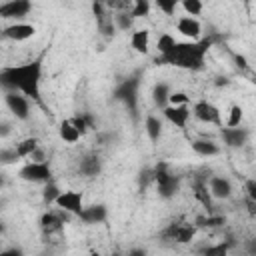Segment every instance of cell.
I'll use <instances>...</instances> for the list:
<instances>
[{"mask_svg":"<svg viewBox=\"0 0 256 256\" xmlns=\"http://www.w3.org/2000/svg\"><path fill=\"white\" fill-rule=\"evenodd\" d=\"M0 84L4 90H18L30 100L42 104V60H32L0 70Z\"/></svg>","mask_w":256,"mask_h":256,"instance_id":"obj_1","label":"cell"},{"mask_svg":"<svg viewBox=\"0 0 256 256\" xmlns=\"http://www.w3.org/2000/svg\"><path fill=\"white\" fill-rule=\"evenodd\" d=\"M210 50V40H188V42H176V46L158 56V64L176 66L184 70H202L206 54Z\"/></svg>","mask_w":256,"mask_h":256,"instance_id":"obj_2","label":"cell"},{"mask_svg":"<svg viewBox=\"0 0 256 256\" xmlns=\"http://www.w3.org/2000/svg\"><path fill=\"white\" fill-rule=\"evenodd\" d=\"M18 178L24 182H32V184H46L52 180V168L48 162L30 160L18 170Z\"/></svg>","mask_w":256,"mask_h":256,"instance_id":"obj_3","label":"cell"},{"mask_svg":"<svg viewBox=\"0 0 256 256\" xmlns=\"http://www.w3.org/2000/svg\"><path fill=\"white\" fill-rule=\"evenodd\" d=\"M154 182H156V188H158V196L164 198V200L174 198L178 194V190H180L178 176H174L172 172H168L166 166H158L154 170Z\"/></svg>","mask_w":256,"mask_h":256,"instance_id":"obj_4","label":"cell"},{"mask_svg":"<svg viewBox=\"0 0 256 256\" xmlns=\"http://www.w3.org/2000/svg\"><path fill=\"white\" fill-rule=\"evenodd\" d=\"M4 102L16 120L26 122L30 118V98L26 94L18 90H4Z\"/></svg>","mask_w":256,"mask_h":256,"instance_id":"obj_5","label":"cell"},{"mask_svg":"<svg viewBox=\"0 0 256 256\" xmlns=\"http://www.w3.org/2000/svg\"><path fill=\"white\" fill-rule=\"evenodd\" d=\"M192 116L202 122V124H210V126H220L222 124V114L220 108L208 100H198L192 104Z\"/></svg>","mask_w":256,"mask_h":256,"instance_id":"obj_6","label":"cell"},{"mask_svg":"<svg viewBox=\"0 0 256 256\" xmlns=\"http://www.w3.org/2000/svg\"><path fill=\"white\" fill-rule=\"evenodd\" d=\"M32 12V0H6L0 6V16L4 20L22 22Z\"/></svg>","mask_w":256,"mask_h":256,"instance_id":"obj_7","label":"cell"},{"mask_svg":"<svg viewBox=\"0 0 256 256\" xmlns=\"http://www.w3.org/2000/svg\"><path fill=\"white\" fill-rule=\"evenodd\" d=\"M54 206L64 210V212H68V214L80 216V212L84 210V196L78 190H62Z\"/></svg>","mask_w":256,"mask_h":256,"instance_id":"obj_8","label":"cell"},{"mask_svg":"<svg viewBox=\"0 0 256 256\" xmlns=\"http://www.w3.org/2000/svg\"><path fill=\"white\" fill-rule=\"evenodd\" d=\"M36 34V26L30 24V22H12L8 26L2 28V36L6 40H12V42H26L30 38H34Z\"/></svg>","mask_w":256,"mask_h":256,"instance_id":"obj_9","label":"cell"},{"mask_svg":"<svg viewBox=\"0 0 256 256\" xmlns=\"http://www.w3.org/2000/svg\"><path fill=\"white\" fill-rule=\"evenodd\" d=\"M220 136H222L224 146H228V148H242V146L248 144L250 130L242 128V126H224L220 130Z\"/></svg>","mask_w":256,"mask_h":256,"instance_id":"obj_10","label":"cell"},{"mask_svg":"<svg viewBox=\"0 0 256 256\" xmlns=\"http://www.w3.org/2000/svg\"><path fill=\"white\" fill-rule=\"evenodd\" d=\"M162 116L172 126L184 130L186 124H188V120H190V116H192V108H190V104H184V106H172V104H168V106L162 108Z\"/></svg>","mask_w":256,"mask_h":256,"instance_id":"obj_11","label":"cell"},{"mask_svg":"<svg viewBox=\"0 0 256 256\" xmlns=\"http://www.w3.org/2000/svg\"><path fill=\"white\" fill-rule=\"evenodd\" d=\"M208 190L214 200H228L234 194V186L230 178L226 176H210L208 178Z\"/></svg>","mask_w":256,"mask_h":256,"instance_id":"obj_12","label":"cell"},{"mask_svg":"<svg viewBox=\"0 0 256 256\" xmlns=\"http://www.w3.org/2000/svg\"><path fill=\"white\" fill-rule=\"evenodd\" d=\"M176 30L186 40H200V36H202V24H200V20L194 18V16H188V14L186 16H180L176 20Z\"/></svg>","mask_w":256,"mask_h":256,"instance_id":"obj_13","label":"cell"},{"mask_svg":"<svg viewBox=\"0 0 256 256\" xmlns=\"http://www.w3.org/2000/svg\"><path fill=\"white\" fill-rule=\"evenodd\" d=\"M84 224H102L108 218V208L104 204H92V206H84V210L78 216Z\"/></svg>","mask_w":256,"mask_h":256,"instance_id":"obj_14","label":"cell"},{"mask_svg":"<svg viewBox=\"0 0 256 256\" xmlns=\"http://www.w3.org/2000/svg\"><path fill=\"white\" fill-rule=\"evenodd\" d=\"M62 214H64V210H60V208H58V212H54V210L44 212V214L40 216V228H42V232H44V234L60 232V230H62V224H64Z\"/></svg>","mask_w":256,"mask_h":256,"instance_id":"obj_15","label":"cell"},{"mask_svg":"<svg viewBox=\"0 0 256 256\" xmlns=\"http://www.w3.org/2000/svg\"><path fill=\"white\" fill-rule=\"evenodd\" d=\"M194 234H196V228L192 226V224H172L166 232H164V236H168L170 240H174V242H180V244H186V242H190L192 238H194Z\"/></svg>","mask_w":256,"mask_h":256,"instance_id":"obj_16","label":"cell"},{"mask_svg":"<svg viewBox=\"0 0 256 256\" xmlns=\"http://www.w3.org/2000/svg\"><path fill=\"white\" fill-rule=\"evenodd\" d=\"M58 136L60 140H64L66 144H76L80 138H82V132L78 130V126L74 124L72 118H64L58 126Z\"/></svg>","mask_w":256,"mask_h":256,"instance_id":"obj_17","label":"cell"},{"mask_svg":"<svg viewBox=\"0 0 256 256\" xmlns=\"http://www.w3.org/2000/svg\"><path fill=\"white\" fill-rule=\"evenodd\" d=\"M190 146H192V152L202 156V158H212V156L220 154V146L214 140H208V138H196V140H192Z\"/></svg>","mask_w":256,"mask_h":256,"instance_id":"obj_18","label":"cell"},{"mask_svg":"<svg viewBox=\"0 0 256 256\" xmlns=\"http://www.w3.org/2000/svg\"><path fill=\"white\" fill-rule=\"evenodd\" d=\"M136 90H138V80L136 78H130L128 82H124L116 90V98L118 100H124L126 106H130V110H134L136 108Z\"/></svg>","mask_w":256,"mask_h":256,"instance_id":"obj_19","label":"cell"},{"mask_svg":"<svg viewBox=\"0 0 256 256\" xmlns=\"http://www.w3.org/2000/svg\"><path fill=\"white\" fill-rule=\"evenodd\" d=\"M78 172H80L82 176H88V178L98 176V174L102 172V160H100V156H96V154L84 156V158L80 160V164H78Z\"/></svg>","mask_w":256,"mask_h":256,"instance_id":"obj_20","label":"cell"},{"mask_svg":"<svg viewBox=\"0 0 256 256\" xmlns=\"http://www.w3.org/2000/svg\"><path fill=\"white\" fill-rule=\"evenodd\" d=\"M130 46L134 48V52L138 54H146L150 48V30L146 28H136L130 34Z\"/></svg>","mask_w":256,"mask_h":256,"instance_id":"obj_21","label":"cell"},{"mask_svg":"<svg viewBox=\"0 0 256 256\" xmlns=\"http://www.w3.org/2000/svg\"><path fill=\"white\" fill-rule=\"evenodd\" d=\"M162 130H164L162 120L158 116H154V114H148L146 120H144V132H146V136H148V140L152 144H156L162 138Z\"/></svg>","mask_w":256,"mask_h":256,"instance_id":"obj_22","label":"cell"},{"mask_svg":"<svg viewBox=\"0 0 256 256\" xmlns=\"http://www.w3.org/2000/svg\"><path fill=\"white\" fill-rule=\"evenodd\" d=\"M170 86L168 82H156L154 88H152V102L158 106V108H164L168 106V98H170Z\"/></svg>","mask_w":256,"mask_h":256,"instance_id":"obj_23","label":"cell"},{"mask_svg":"<svg viewBox=\"0 0 256 256\" xmlns=\"http://www.w3.org/2000/svg\"><path fill=\"white\" fill-rule=\"evenodd\" d=\"M112 20H114V26L116 30L120 32H128V30H134V14L130 10H124V12H114L112 14Z\"/></svg>","mask_w":256,"mask_h":256,"instance_id":"obj_24","label":"cell"},{"mask_svg":"<svg viewBox=\"0 0 256 256\" xmlns=\"http://www.w3.org/2000/svg\"><path fill=\"white\" fill-rule=\"evenodd\" d=\"M40 146V140L36 136H28V138H22L18 144H16V152L20 158H30L32 152Z\"/></svg>","mask_w":256,"mask_h":256,"instance_id":"obj_25","label":"cell"},{"mask_svg":"<svg viewBox=\"0 0 256 256\" xmlns=\"http://www.w3.org/2000/svg\"><path fill=\"white\" fill-rule=\"evenodd\" d=\"M176 38L170 34V32H162L160 36H158V40H156V50H158V56H162V54H166V52H170L174 46H176Z\"/></svg>","mask_w":256,"mask_h":256,"instance_id":"obj_26","label":"cell"},{"mask_svg":"<svg viewBox=\"0 0 256 256\" xmlns=\"http://www.w3.org/2000/svg\"><path fill=\"white\" fill-rule=\"evenodd\" d=\"M60 188H58V184L56 182H46L44 184V188H42V200H44V204H56V200H58V196H60Z\"/></svg>","mask_w":256,"mask_h":256,"instance_id":"obj_27","label":"cell"},{"mask_svg":"<svg viewBox=\"0 0 256 256\" xmlns=\"http://www.w3.org/2000/svg\"><path fill=\"white\" fill-rule=\"evenodd\" d=\"M96 26H98V32H100V36H104L106 40H112L114 36H116V26H114V20H112V16H108V18H104V20H100V22H96Z\"/></svg>","mask_w":256,"mask_h":256,"instance_id":"obj_28","label":"cell"},{"mask_svg":"<svg viewBox=\"0 0 256 256\" xmlns=\"http://www.w3.org/2000/svg\"><path fill=\"white\" fill-rule=\"evenodd\" d=\"M244 120V110L240 104H232L228 108V118H226V126H242Z\"/></svg>","mask_w":256,"mask_h":256,"instance_id":"obj_29","label":"cell"},{"mask_svg":"<svg viewBox=\"0 0 256 256\" xmlns=\"http://www.w3.org/2000/svg\"><path fill=\"white\" fill-rule=\"evenodd\" d=\"M180 6H182V10H184L188 16H194V18H198V16L202 14V10H204L202 0H182Z\"/></svg>","mask_w":256,"mask_h":256,"instance_id":"obj_30","label":"cell"},{"mask_svg":"<svg viewBox=\"0 0 256 256\" xmlns=\"http://www.w3.org/2000/svg\"><path fill=\"white\" fill-rule=\"evenodd\" d=\"M180 2H182V0H154V6H156L162 14L172 16V14L176 12V8L180 6Z\"/></svg>","mask_w":256,"mask_h":256,"instance_id":"obj_31","label":"cell"},{"mask_svg":"<svg viewBox=\"0 0 256 256\" xmlns=\"http://www.w3.org/2000/svg\"><path fill=\"white\" fill-rule=\"evenodd\" d=\"M18 160H22V158L18 156L16 146H12V148H2V150H0V162H2L4 166H8V164H16Z\"/></svg>","mask_w":256,"mask_h":256,"instance_id":"obj_32","label":"cell"},{"mask_svg":"<svg viewBox=\"0 0 256 256\" xmlns=\"http://www.w3.org/2000/svg\"><path fill=\"white\" fill-rule=\"evenodd\" d=\"M168 104H172V106L190 104V96H188L184 90H172V92H170V98H168Z\"/></svg>","mask_w":256,"mask_h":256,"instance_id":"obj_33","label":"cell"},{"mask_svg":"<svg viewBox=\"0 0 256 256\" xmlns=\"http://www.w3.org/2000/svg\"><path fill=\"white\" fill-rule=\"evenodd\" d=\"M132 14L134 18H142V16H148L150 12V0H132Z\"/></svg>","mask_w":256,"mask_h":256,"instance_id":"obj_34","label":"cell"},{"mask_svg":"<svg viewBox=\"0 0 256 256\" xmlns=\"http://www.w3.org/2000/svg\"><path fill=\"white\" fill-rule=\"evenodd\" d=\"M244 196L248 200H254L256 202V178H248L244 182Z\"/></svg>","mask_w":256,"mask_h":256,"instance_id":"obj_35","label":"cell"},{"mask_svg":"<svg viewBox=\"0 0 256 256\" xmlns=\"http://www.w3.org/2000/svg\"><path fill=\"white\" fill-rule=\"evenodd\" d=\"M138 180H140V186H144V188H146V186H148L150 182H154V170H150V168L142 170V172H140V178H138Z\"/></svg>","mask_w":256,"mask_h":256,"instance_id":"obj_36","label":"cell"},{"mask_svg":"<svg viewBox=\"0 0 256 256\" xmlns=\"http://www.w3.org/2000/svg\"><path fill=\"white\" fill-rule=\"evenodd\" d=\"M228 252V246L226 244H220V246H208V248H204V254H220V256H224Z\"/></svg>","mask_w":256,"mask_h":256,"instance_id":"obj_37","label":"cell"},{"mask_svg":"<svg viewBox=\"0 0 256 256\" xmlns=\"http://www.w3.org/2000/svg\"><path fill=\"white\" fill-rule=\"evenodd\" d=\"M30 160H34V162H48V156H46L44 148H42V146H38V148H36V150L32 152Z\"/></svg>","mask_w":256,"mask_h":256,"instance_id":"obj_38","label":"cell"},{"mask_svg":"<svg viewBox=\"0 0 256 256\" xmlns=\"http://www.w3.org/2000/svg\"><path fill=\"white\" fill-rule=\"evenodd\" d=\"M22 248H8V250H2L0 256H22Z\"/></svg>","mask_w":256,"mask_h":256,"instance_id":"obj_39","label":"cell"},{"mask_svg":"<svg viewBox=\"0 0 256 256\" xmlns=\"http://www.w3.org/2000/svg\"><path fill=\"white\" fill-rule=\"evenodd\" d=\"M234 62H236V66H238V68H242V70H246V68H248L246 58H244V56H240V54H236V56H234Z\"/></svg>","mask_w":256,"mask_h":256,"instance_id":"obj_40","label":"cell"},{"mask_svg":"<svg viewBox=\"0 0 256 256\" xmlns=\"http://www.w3.org/2000/svg\"><path fill=\"white\" fill-rule=\"evenodd\" d=\"M246 252L248 254H256V238L246 240Z\"/></svg>","mask_w":256,"mask_h":256,"instance_id":"obj_41","label":"cell"},{"mask_svg":"<svg viewBox=\"0 0 256 256\" xmlns=\"http://www.w3.org/2000/svg\"><path fill=\"white\" fill-rule=\"evenodd\" d=\"M246 208H248V214L250 216H256V202L254 200H248L246 198Z\"/></svg>","mask_w":256,"mask_h":256,"instance_id":"obj_42","label":"cell"},{"mask_svg":"<svg viewBox=\"0 0 256 256\" xmlns=\"http://www.w3.org/2000/svg\"><path fill=\"white\" fill-rule=\"evenodd\" d=\"M8 134H10V124H8V122H2V130H0V136H2V138H6Z\"/></svg>","mask_w":256,"mask_h":256,"instance_id":"obj_43","label":"cell"},{"mask_svg":"<svg viewBox=\"0 0 256 256\" xmlns=\"http://www.w3.org/2000/svg\"><path fill=\"white\" fill-rule=\"evenodd\" d=\"M128 254H146V250H130Z\"/></svg>","mask_w":256,"mask_h":256,"instance_id":"obj_44","label":"cell"},{"mask_svg":"<svg viewBox=\"0 0 256 256\" xmlns=\"http://www.w3.org/2000/svg\"><path fill=\"white\" fill-rule=\"evenodd\" d=\"M244 2H246V0H244Z\"/></svg>","mask_w":256,"mask_h":256,"instance_id":"obj_45","label":"cell"}]
</instances>
